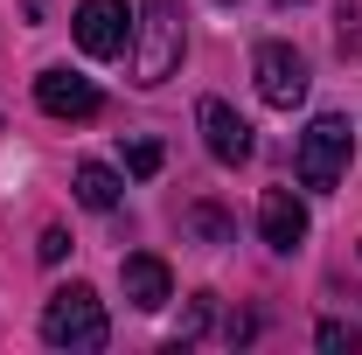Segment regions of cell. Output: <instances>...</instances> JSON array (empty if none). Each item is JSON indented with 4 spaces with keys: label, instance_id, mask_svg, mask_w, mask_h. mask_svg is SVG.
<instances>
[{
    "label": "cell",
    "instance_id": "obj_1",
    "mask_svg": "<svg viewBox=\"0 0 362 355\" xmlns=\"http://www.w3.org/2000/svg\"><path fill=\"white\" fill-rule=\"evenodd\" d=\"M42 342L49 349H105L112 327H105V307L90 286H56L42 307Z\"/></svg>",
    "mask_w": 362,
    "mask_h": 355
},
{
    "label": "cell",
    "instance_id": "obj_2",
    "mask_svg": "<svg viewBox=\"0 0 362 355\" xmlns=\"http://www.w3.org/2000/svg\"><path fill=\"white\" fill-rule=\"evenodd\" d=\"M181 7L175 0H146V14H139V35H133V77L139 84H168L181 70Z\"/></svg>",
    "mask_w": 362,
    "mask_h": 355
},
{
    "label": "cell",
    "instance_id": "obj_3",
    "mask_svg": "<svg viewBox=\"0 0 362 355\" xmlns=\"http://www.w3.org/2000/svg\"><path fill=\"white\" fill-rule=\"evenodd\" d=\"M349 146H356V133H349V119L320 112L314 126L300 133V188H314V195H327V188H341V175H349Z\"/></svg>",
    "mask_w": 362,
    "mask_h": 355
},
{
    "label": "cell",
    "instance_id": "obj_4",
    "mask_svg": "<svg viewBox=\"0 0 362 355\" xmlns=\"http://www.w3.org/2000/svg\"><path fill=\"white\" fill-rule=\"evenodd\" d=\"M70 28H77V49H84V56L112 63V56L133 49V7H126V0H84Z\"/></svg>",
    "mask_w": 362,
    "mask_h": 355
},
{
    "label": "cell",
    "instance_id": "obj_5",
    "mask_svg": "<svg viewBox=\"0 0 362 355\" xmlns=\"http://www.w3.org/2000/svg\"><path fill=\"white\" fill-rule=\"evenodd\" d=\"M251 70H258V98H265V105H279V112H293V105L307 98V63H300V49L265 42Z\"/></svg>",
    "mask_w": 362,
    "mask_h": 355
},
{
    "label": "cell",
    "instance_id": "obj_6",
    "mask_svg": "<svg viewBox=\"0 0 362 355\" xmlns=\"http://www.w3.org/2000/svg\"><path fill=\"white\" fill-rule=\"evenodd\" d=\"M35 105H42L49 119H70V126L105 112L98 84H90V77H77V70H42V77H35Z\"/></svg>",
    "mask_w": 362,
    "mask_h": 355
},
{
    "label": "cell",
    "instance_id": "obj_7",
    "mask_svg": "<svg viewBox=\"0 0 362 355\" xmlns=\"http://www.w3.org/2000/svg\"><path fill=\"white\" fill-rule=\"evenodd\" d=\"M195 126H202L209 153H216L223 168H244V161H251V126L230 112L223 98H202V105H195Z\"/></svg>",
    "mask_w": 362,
    "mask_h": 355
},
{
    "label": "cell",
    "instance_id": "obj_8",
    "mask_svg": "<svg viewBox=\"0 0 362 355\" xmlns=\"http://www.w3.org/2000/svg\"><path fill=\"white\" fill-rule=\"evenodd\" d=\"M258 237H265L272 251H300V244H307V209H300V195L265 188V202H258Z\"/></svg>",
    "mask_w": 362,
    "mask_h": 355
},
{
    "label": "cell",
    "instance_id": "obj_9",
    "mask_svg": "<svg viewBox=\"0 0 362 355\" xmlns=\"http://www.w3.org/2000/svg\"><path fill=\"white\" fill-rule=\"evenodd\" d=\"M119 279H126V300H133L139 313H160L168 300H175V272L160 265L153 251H133V258L119 265Z\"/></svg>",
    "mask_w": 362,
    "mask_h": 355
},
{
    "label": "cell",
    "instance_id": "obj_10",
    "mask_svg": "<svg viewBox=\"0 0 362 355\" xmlns=\"http://www.w3.org/2000/svg\"><path fill=\"white\" fill-rule=\"evenodd\" d=\"M70 188H77V202H84V209H119V175H112L105 161H84Z\"/></svg>",
    "mask_w": 362,
    "mask_h": 355
},
{
    "label": "cell",
    "instance_id": "obj_11",
    "mask_svg": "<svg viewBox=\"0 0 362 355\" xmlns=\"http://www.w3.org/2000/svg\"><path fill=\"white\" fill-rule=\"evenodd\" d=\"M320 349H327V355L362 349V327H349V320H320Z\"/></svg>",
    "mask_w": 362,
    "mask_h": 355
},
{
    "label": "cell",
    "instance_id": "obj_12",
    "mask_svg": "<svg viewBox=\"0 0 362 355\" xmlns=\"http://www.w3.org/2000/svg\"><path fill=\"white\" fill-rule=\"evenodd\" d=\"M126 175H160V146H153V139H133V146H126Z\"/></svg>",
    "mask_w": 362,
    "mask_h": 355
},
{
    "label": "cell",
    "instance_id": "obj_13",
    "mask_svg": "<svg viewBox=\"0 0 362 355\" xmlns=\"http://www.w3.org/2000/svg\"><path fill=\"white\" fill-rule=\"evenodd\" d=\"M188 230H195V237H209V244H223V237H230V223L216 216V209H188Z\"/></svg>",
    "mask_w": 362,
    "mask_h": 355
},
{
    "label": "cell",
    "instance_id": "obj_14",
    "mask_svg": "<svg viewBox=\"0 0 362 355\" xmlns=\"http://www.w3.org/2000/svg\"><path fill=\"white\" fill-rule=\"evenodd\" d=\"M35 251H42V265H63V251H70V237H63V230L49 223V230H42V244H35Z\"/></svg>",
    "mask_w": 362,
    "mask_h": 355
},
{
    "label": "cell",
    "instance_id": "obj_15",
    "mask_svg": "<svg viewBox=\"0 0 362 355\" xmlns=\"http://www.w3.org/2000/svg\"><path fill=\"white\" fill-rule=\"evenodd\" d=\"M21 7H28V21H42V7H49V0H21Z\"/></svg>",
    "mask_w": 362,
    "mask_h": 355
}]
</instances>
